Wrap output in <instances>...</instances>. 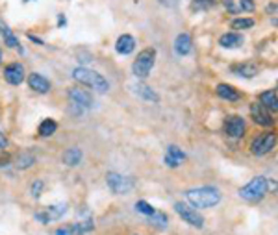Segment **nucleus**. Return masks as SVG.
<instances>
[{
    "instance_id": "f257e3e1",
    "label": "nucleus",
    "mask_w": 278,
    "mask_h": 235,
    "mask_svg": "<svg viewBox=\"0 0 278 235\" xmlns=\"http://www.w3.org/2000/svg\"><path fill=\"white\" fill-rule=\"evenodd\" d=\"M186 198L195 208H212L219 204L221 193L214 187H199V189H189L186 193Z\"/></svg>"
},
{
    "instance_id": "f03ea898",
    "label": "nucleus",
    "mask_w": 278,
    "mask_h": 235,
    "mask_svg": "<svg viewBox=\"0 0 278 235\" xmlns=\"http://www.w3.org/2000/svg\"><path fill=\"white\" fill-rule=\"evenodd\" d=\"M72 78L98 93H106L110 89V84H108V80L104 78L102 74H98V72H95V71H89V69H84V67L74 69V71H72Z\"/></svg>"
},
{
    "instance_id": "7ed1b4c3",
    "label": "nucleus",
    "mask_w": 278,
    "mask_h": 235,
    "mask_svg": "<svg viewBox=\"0 0 278 235\" xmlns=\"http://www.w3.org/2000/svg\"><path fill=\"white\" fill-rule=\"evenodd\" d=\"M267 189H269L267 180L264 176H258L254 178V180H251L245 187H241L240 195L241 198H245L249 202H258V200H262L267 195Z\"/></svg>"
},
{
    "instance_id": "20e7f679",
    "label": "nucleus",
    "mask_w": 278,
    "mask_h": 235,
    "mask_svg": "<svg viewBox=\"0 0 278 235\" xmlns=\"http://www.w3.org/2000/svg\"><path fill=\"white\" fill-rule=\"evenodd\" d=\"M154 59H156V50L154 48H145L141 52L137 54L136 61H134V74H136L137 78H147L149 76V72L152 71V67H154Z\"/></svg>"
},
{
    "instance_id": "39448f33",
    "label": "nucleus",
    "mask_w": 278,
    "mask_h": 235,
    "mask_svg": "<svg viewBox=\"0 0 278 235\" xmlns=\"http://www.w3.org/2000/svg\"><path fill=\"white\" fill-rule=\"evenodd\" d=\"M106 183L111 189V193H115V195H128L136 187V182L132 178L117 174V172H108L106 174Z\"/></svg>"
},
{
    "instance_id": "423d86ee",
    "label": "nucleus",
    "mask_w": 278,
    "mask_h": 235,
    "mask_svg": "<svg viewBox=\"0 0 278 235\" xmlns=\"http://www.w3.org/2000/svg\"><path fill=\"white\" fill-rule=\"evenodd\" d=\"M175 211L178 213V215L184 219V221L188 222V224H191V226H195V228H202L204 226V217L197 211V209L189 208V206H186V204H175Z\"/></svg>"
},
{
    "instance_id": "0eeeda50",
    "label": "nucleus",
    "mask_w": 278,
    "mask_h": 235,
    "mask_svg": "<svg viewBox=\"0 0 278 235\" xmlns=\"http://www.w3.org/2000/svg\"><path fill=\"white\" fill-rule=\"evenodd\" d=\"M275 141H277L275 133H264V135H260L258 139H254L253 144H251V150H253L254 156H264V154L273 150Z\"/></svg>"
},
{
    "instance_id": "6e6552de",
    "label": "nucleus",
    "mask_w": 278,
    "mask_h": 235,
    "mask_svg": "<svg viewBox=\"0 0 278 235\" xmlns=\"http://www.w3.org/2000/svg\"><path fill=\"white\" fill-rule=\"evenodd\" d=\"M225 131L234 139L243 137V133H245V120L238 117V115L227 117V120H225Z\"/></svg>"
},
{
    "instance_id": "1a4fd4ad",
    "label": "nucleus",
    "mask_w": 278,
    "mask_h": 235,
    "mask_svg": "<svg viewBox=\"0 0 278 235\" xmlns=\"http://www.w3.org/2000/svg\"><path fill=\"white\" fill-rule=\"evenodd\" d=\"M69 98L74 106H80V108H93V95L87 93L85 89H80V87H72L69 91Z\"/></svg>"
},
{
    "instance_id": "9d476101",
    "label": "nucleus",
    "mask_w": 278,
    "mask_h": 235,
    "mask_svg": "<svg viewBox=\"0 0 278 235\" xmlns=\"http://www.w3.org/2000/svg\"><path fill=\"white\" fill-rule=\"evenodd\" d=\"M4 78H6L7 84H11V85L22 84V80H24V67L20 65V63H11V65H7L6 69H4Z\"/></svg>"
},
{
    "instance_id": "9b49d317",
    "label": "nucleus",
    "mask_w": 278,
    "mask_h": 235,
    "mask_svg": "<svg viewBox=\"0 0 278 235\" xmlns=\"http://www.w3.org/2000/svg\"><path fill=\"white\" fill-rule=\"evenodd\" d=\"M65 211H67V206H65V204H56V206H50L45 213H35V219L41 221L43 224H46L48 221H58L59 217H63Z\"/></svg>"
},
{
    "instance_id": "f8f14e48",
    "label": "nucleus",
    "mask_w": 278,
    "mask_h": 235,
    "mask_svg": "<svg viewBox=\"0 0 278 235\" xmlns=\"http://www.w3.org/2000/svg\"><path fill=\"white\" fill-rule=\"evenodd\" d=\"M251 115H253L254 122L260 126H271L273 118L271 113L267 111V108H264L262 104H253L251 106Z\"/></svg>"
},
{
    "instance_id": "ddd939ff",
    "label": "nucleus",
    "mask_w": 278,
    "mask_h": 235,
    "mask_svg": "<svg viewBox=\"0 0 278 235\" xmlns=\"http://www.w3.org/2000/svg\"><path fill=\"white\" fill-rule=\"evenodd\" d=\"M186 159V154L176 146V144H171L167 146V154H165V165L171 167V169H176L178 165Z\"/></svg>"
},
{
    "instance_id": "4468645a",
    "label": "nucleus",
    "mask_w": 278,
    "mask_h": 235,
    "mask_svg": "<svg viewBox=\"0 0 278 235\" xmlns=\"http://www.w3.org/2000/svg\"><path fill=\"white\" fill-rule=\"evenodd\" d=\"M28 84L32 87L35 93H48L50 91V84H48V80L43 76V74H39V72H32L30 76H28Z\"/></svg>"
},
{
    "instance_id": "2eb2a0df",
    "label": "nucleus",
    "mask_w": 278,
    "mask_h": 235,
    "mask_svg": "<svg viewBox=\"0 0 278 235\" xmlns=\"http://www.w3.org/2000/svg\"><path fill=\"white\" fill-rule=\"evenodd\" d=\"M117 52L123 54V56H126V54H132L134 52V48H136V41H134V37L132 35H121L119 39H117Z\"/></svg>"
},
{
    "instance_id": "dca6fc26",
    "label": "nucleus",
    "mask_w": 278,
    "mask_h": 235,
    "mask_svg": "<svg viewBox=\"0 0 278 235\" xmlns=\"http://www.w3.org/2000/svg\"><path fill=\"white\" fill-rule=\"evenodd\" d=\"M175 52L178 56H188L191 52V37L188 33H180L175 41Z\"/></svg>"
},
{
    "instance_id": "f3484780",
    "label": "nucleus",
    "mask_w": 278,
    "mask_h": 235,
    "mask_svg": "<svg viewBox=\"0 0 278 235\" xmlns=\"http://www.w3.org/2000/svg\"><path fill=\"white\" fill-rule=\"evenodd\" d=\"M232 71L240 76H245V78H253L256 76V72L260 71V67L254 63V61H247V63H241V65L232 67Z\"/></svg>"
},
{
    "instance_id": "a211bd4d",
    "label": "nucleus",
    "mask_w": 278,
    "mask_h": 235,
    "mask_svg": "<svg viewBox=\"0 0 278 235\" xmlns=\"http://www.w3.org/2000/svg\"><path fill=\"white\" fill-rule=\"evenodd\" d=\"M215 91H217V95H219L223 100H228V102H236V100H240V93L236 91L232 85L219 84Z\"/></svg>"
},
{
    "instance_id": "6ab92c4d",
    "label": "nucleus",
    "mask_w": 278,
    "mask_h": 235,
    "mask_svg": "<svg viewBox=\"0 0 278 235\" xmlns=\"http://www.w3.org/2000/svg\"><path fill=\"white\" fill-rule=\"evenodd\" d=\"M219 45L225 46V48H238V46L243 45V37H241L240 33H236V32L225 33V35H223V37L219 39Z\"/></svg>"
},
{
    "instance_id": "aec40b11",
    "label": "nucleus",
    "mask_w": 278,
    "mask_h": 235,
    "mask_svg": "<svg viewBox=\"0 0 278 235\" xmlns=\"http://www.w3.org/2000/svg\"><path fill=\"white\" fill-rule=\"evenodd\" d=\"M61 159H63L65 165H69V167H76L80 161H82V150L80 148H67V150L63 152V156H61Z\"/></svg>"
},
{
    "instance_id": "412c9836",
    "label": "nucleus",
    "mask_w": 278,
    "mask_h": 235,
    "mask_svg": "<svg viewBox=\"0 0 278 235\" xmlns=\"http://www.w3.org/2000/svg\"><path fill=\"white\" fill-rule=\"evenodd\" d=\"M260 104L267 108V110H273L277 111L278 110V104H277V91H266L260 95Z\"/></svg>"
},
{
    "instance_id": "4be33fe9",
    "label": "nucleus",
    "mask_w": 278,
    "mask_h": 235,
    "mask_svg": "<svg viewBox=\"0 0 278 235\" xmlns=\"http://www.w3.org/2000/svg\"><path fill=\"white\" fill-rule=\"evenodd\" d=\"M0 33H2V37H4V41H6V45L9 46V48H15V46L19 45V41H17V37L13 35L9 26H7L6 22H2V20H0Z\"/></svg>"
},
{
    "instance_id": "5701e85b",
    "label": "nucleus",
    "mask_w": 278,
    "mask_h": 235,
    "mask_svg": "<svg viewBox=\"0 0 278 235\" xmlns=\"http://www.w3.org/2000/svg\"><path fill=\"white\" fill-rule=\"evenodd\" d=\"M134 89H136V95H139L145 100H149V102H160V97L150 89L149 85H136Z\"/></svg>"
},
{
    "instance_id": "b1692460",
    "label": "nucleus",
    "mask_w": 278,
    "mask_h": 235,
    "mask_svg": "<svg viewBox=\"0 0 278 235\" xmlns=\"http://www.w3.org/2000/svg\"><path fill=\"white\" fill-rule=\"evenodd\" d=\"M56 130H58V124H56V120H52V118H45V120L39 124V135H41V137H50Z\"/></svg>"
},
{
    "instance_id": "393cba45",
    "label": "nucleus",
    "mask_w": 278,
    "mask_h": 235,
    "mask_svg": "<svg viewBox=\"0 0 278 235\" xmlns=\"http://www.w3.org/2000/svg\"><path fill=\"white\" fill-rule=\"evenodd\" d=\"M35 163V157L30 154V152H22V154H19L17 156V159H15V167L20 170L28 169V167H32V165Z\"/></svg>"
},
{
    "instance_id": "a878e982",
    "label": "nucleus",
    "mask_w": 278,
    "mask_h": 235,
    "mask_svg": "<svg viewBox=\"0 0 278 235\" xmlns=\"http://www.w3.org/2000/svg\"><path fill=\"white\" fill-rule=\"evenodd\" d=\"M149 222L152 224V226H156V228H167V215L165 213H162V211H154L152 215H149Z\"/></svg>"
},
{
    "instance_id": "bb28decb",
    "label": "nucleus",
    "mask_w": 278,
    "mask_h": 235,
    "mask_svg": "<svg viewBox=\"0 0 278 235\" xmlns=\"http://www.w3.org/2000/svg\"><path fill=\"white\" fill-rule=\"evenodd\" d=\"M56 235H84V230L80 228L78 224H69V226L56 230Z\"/></svg>"
},
{
    "instance_id": "cd10ccee",
    "label": "nucleus",
    "mask_w": 278,
    "mask_h": 235,
    "mask_svg": "<svg viewBox=\"0 0 278 235\" xmlns=\"http://www.w3.org/2000/svg\"><path fill=\"white\" fill-rule=\"evenodd\" d=\"M254 20L253 19H234L232 28L234 30H247V28H253Z\"/></svg>"
},
{
    "instance_id": "c85d7f7f",
    "label": "nucleus",
    "mask_w": 278,
    "mask_h": 235,
    "mask_svg": "<svg viewBox=\"0 0 278 235\" xmlns=\"http://www.w3.org/2000/svg\"><path fill=\"white\" fill-rule=\"evenodd\" d=\"M136 209L139 211V213H143V215H147V217L152 215V213L156 211V209L152 208L149 202H145V200H139V202L136 204Z\"/></svg>"
},
{
    "instance_id": "c756f323",
    "label": "nucleus",
    "mask_w": 278,
    "mask_h": 235,
    "mask_svg": "<svg viewBox=\"0 0 278 235\" xmlns=\"http://www.w3.org/2000/svg\"><path fill=\"white\" fill-rule=\"evenodd\" d=\"M254 0H240V4L236 7V11H253Z\"/></svg>"
},
{
    "instance_id": "7c9ffc66",
    "label": "nucleus",
    "mask_w": 278,
    "mask_h": 235,
    "mask_svg": "<svg viewBox=\"0 0 278 235\" xmlns=\"http://www.w3.org/2000/svg\"><path fill=\"white\" fill-rule=\"evenodd\" d=\"M214 4V0H193V7L195 9H206Z\"/></svg>"
},
{
    "instance_id": "2f4dec72",
    "label": "nucleus",
    "mask_w": 278,
    "mask_h": 235,
    "mask_svg": "<svg viewBox=\"0 0 278 235\" xmlns=\"http://www.w3.org/2000/svg\"><path fill=\"white\" fill-rule=\"evenodd\" d=\"M43 187H45V185H43V182H33L32 183V196L33 198H37L39 195H41V191H43Z\"/></svg>"
},
{
    "instance_id": "473e14b6",
    "label": "nucleus",
    "mask_w": 278,
    "mask_h": 235,
    "mask_svg": "<svg viewBox=\"0 0 278 235\" xmlns=\"http://www.w3.org/2000/svg\"><path fill=\"white\" fill-rule=\"evenodd\" d=\"M223 4H225V7H227L228 11H232V13L236 11V6L232 4V0H223Z\"/></svg>"
},
{
    "instance_id": "72a5a7b5",
    "label": "nucleus",
    "mask_w": 278,
    "mask_h": 235,
    "mask_svg": "<svg viewBox=\"0 0 278 235\" xmlns=\"http://www.w3.org/2000/svg\"><path fill=\"white\" fill-rule=\"evenodd\" d=\"M7 146V139H6V135L0 131V148H6Z\"/></svg>"
},
{
    "instance_id": "f704fd0d",
    "label": "nucleus",
    "mask_w": 278,
    "mask_h": 235,
    "mask_svg": "<svg viewBox=\"0 0 278 235\" xmlns=\"http://www.w3.org/2000/svg\"><path fill=\"white\" fill-rule=\"evenodd\" d=\"M267 11H269V13H271V11L275 13V11H277V6H275V4H271V6L267 7Z\"/></svg>"
},
{
    "instance_id": "c9c22d12",
    "label": "nucleus",
    "mask_w": 278,
    "mask_h": 235,
    "mask_svg": "<svg viewBox=\"0 0 278 235\" xmlns=\"http://www.w3.org/2000/svg\"><path fill=\"white\" fill-rule=\"evenodd\" d=\"M0 61H2V52H0Z\"/></svg>"
},
{
    "instance_id": "e433bc0d",
    "label": "nucleus",
    "mask_w": 278,
    "mask_h": 235,
    "mask_svg": "<svg viewBox=\"0 0 278 235\" xmlns=\"http://www.w3.org/2000/svg\"><path fill=\"white\" fill-rule=\"evenodd\" d=\"M24 2H32V0H24Z\"/></svg>"
}]
</instances>
